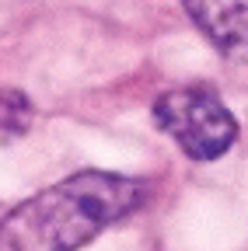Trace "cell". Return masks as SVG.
I'll return each mask as SVG.
<instances>
[{"label":"cell","instance_id":"6da1fadb","mask_svg":"<svg viewBox=\"0 0 248 251\" xmlns=\"http://www.w3.org/2000/svg\"><path fill=\"white\" fill-rule=\"evenodd\" d=\"M147 202V185L115 171H77L0 220V251H77Z\"/></svg>","mask_w":248,"mask_h":251},{"label":"cell","instance_id":"7a4b0ae2","mask_svg":"<svg viewBox=\"0 0 248 251\" xmlns=\"http://www.w3.org/2000/svg\"><path fill=\"white\" fill-rule=\"evenodd\" d=\"M154 126L193 161H217L238 140V119L206 87H171L150 108Z\"/></svg>","mask_w":248,"mask_h":251},{"label":"cell","instance_id":"3957f363","mask_svg":"<svg viewBox=\"0 0 248 251\" xmlns=\"http://www.w3.org/2000/svg\"><path fill=\"white\" fill-rule=\"evenodd\" d=\"M185 14L227 56H248V0H182Z\"/></svg>","mask_w":248,"mask_h":251},{"label":"cell","instance_id":"277c9868","mask_svg":"<svg viewBox=\"0 0 248 251\" xmlns=\"http://www.w3.org/2000/svg\"><path fill=\"white\" fill-rule=\"evenodd\" d=\"M35 122V105L21 87L0 84V140H18L32 129Z\"/></svg>","mask_w":248,"mask_h":251}]
</instances>
